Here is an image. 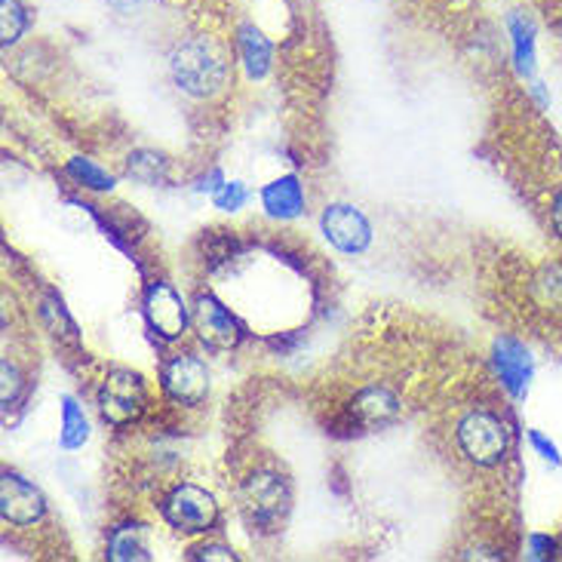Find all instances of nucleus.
<instances>
[{
    "instance_id": "nucleus-1",
    "label": "nucleus",
    "mask_w": 562,
    "mask_h": 562,
    "mask_svg": "<svg viewBox=\"0 0 562 562\" xmlns=\"http://www.w3.org/2000/svg\"><path fill=\"white\" fill-rule=\"evenodd\" d=\"M169 77L191 99H213L228 87L231 61L213 37H188L169 53Z\"/></svg>"
},
{
    "instance_id": "nucleus-2",
    "label": "nucleus",
    "mask_w": 562,
    "mask_h": 562,
    "mask_svg": "<svg viewBox=\"0 0 562 562\" xmlns=\"http://www.w3.org/2000/svg\"><path fill=\"white\" fill-rule=\"evenodd\" d=\"M456 440L461 456L476 468H498L510 452V430L502 422V415L492 409H471L461 415L456 427Z\"/></svg>"
},
{
    "instance_id": "nucleus-3",
    "label": "nucleus",
    "mask_w": 562,
    "mask_h": 562,
    "mask_svg": "<svg viewBox=\"0 0 562 562\" xmlns=\"http://www.w3.org/2000/svg\"><path fill=\"white\" fill-rule=\"evenodd\" d=\"M240 504H244V514L252 526H259L261 532H274L277 526L286 519L289 504H292L286 476L271 471V468L249 473L244 492H240Z\"/></svg>"
},
{
    "instance_id": "nucleus-4",
    "label": "nucleus",
    "mask_w": 562,
    "mask_h": 562,
    "mask_svg": "<svg viewBox=\"0 0 562 562\" xmlns=\"http://www.w3.org/2000/svg\"><path fill=\"white\" fill-rule=\"evenodd\" d=\"M95 406L111 427L133 425L148 406L145 379L133 369H123V366L108 369V375L95 391Z\"/></svg>"
},
{
    "instance_id": "nucleus-5",
    "label": "nucleus",
    "mask_w": 562,
    "mask_h": 562,
    "mask_svg": "<svg viewBox=\"0 0 562 562\" xmlns=\"http://www.w3.org/2000/svg\"><path fill=\"white\" fill-rule=\"evenodd\" d=\"M160 514L176 532L206 535L213 532L218 522V504L206 488L194 486V483H179L164 495Z\"/></svg>"
},
{
    "instance_id": "nucleus-6",
    "label": "nucleus",
    "mask_w": 562,
    "mask_h": 562,
    "mask_svg": "<svg viewBox=\"0 0 562 562\" xmlns=\"http://www.w3.org/2000/svg\"><path fill=\"white\" fill-rule=\"evenodd\" d=\"M142 314H145V323L157 338L164 341H176L188 333V323H191V314H188V304L179 295V289L167 283V280H154L145 286V295H142Z\"/></svg>"
},
{
    "instance_id": "nucleus-7",
    "label": "nucleus",
    "mask_w": 562,
    "mask_h": 562,
    "mask_svg": "<svg viewBox=\"0 0 562 562\" xmlns=\"http://www.w3.org/2000/svg\"><path fill=\"white\" fill-rule=\"evenodd\" d=\"M160 387L179 406H200L210 394V369L198 353H172L160 369Z\"/></svg>"
},
{
    "instance_id": "nucleus-8",
    "label": "nucleus",
    "mask_w": 562,
    "mask_h": 562,
    "mask_svg": "<svg viewBox=\"0 0 562 562\" xmlns=\"http://www.w3.org/2000/svg\"><path fill=\"white\" fill-rule=\"evenodd\" d=\"M492 366H495V375L502 381L504 391L514 396L517 403L529 396V387L535 381V357L519 338L498 335L495 345H492Z\"/></svg>"
},
{
    "instance_id": "nucleus-9",
    "label": "nucleus",
    "mask_w": 562,
    "mask_h": 562,
    "mask_svg": "<svg viewBox=\"0 0 562 562\" xmlns=\"http://www.w3.org/2000/svg\"><path fill=\"white\" fill-rule=\"evenodd\" d=\"M319 228L323 237L348 256H360L372 244V225L357 206L350 203H329L323 215H319Z\"/></svg>"
},
{
    "instance_id": "nucleus-10",
    "label": "nucleus",
    "mask_w": 562,
    "mask_h": 562,
    "mask_svg": "<svg viewBox=\"0 0 562 562\" xmlns=\"http://www.w3.org/2000/svg\"><path fill=\"white\" fill-rule=\"evenodd\" d=\"M191 317H194V329H198L200 341H203L206 348L231 350L237 348L240 338H244L240 323H237L228 307L218 302L215 295H210V292L198 295L194 314H191Z\"/></svg>"
},
{
    "instance_id": "nucleus-11",
    "label": "nucleus",
    "mask_w": 562,
    "mask_h": 562,
    "mask_svg": "<svg viewBox=\"0 0 562 562\" xmlns=\"http://www.w3.org/2000/svg\"><path fill=\"white\" fill-rule=\"evenodd\" d=\"M46 514V502L41 488L31 486L19 473H3L0 480V517L10 526H34Z\"/></svg>"
},
{
    "instance_id": "nucleus-12",
    "label": "nucleus",
    "mask_w": 562,
    "mask_h": 562,
    "mask_svg": "<svg viewBox=\"0 0 562 562\" xmlns=\"http://www.w3.org/2000/svg\"><path fill=\"white\" fill-rule=\"evenodd\" d=\"M507 34H510V53H514V68L522 80H535L538 68V29L526 13L507 15Z\"/></svg>"
},
{
    "instance_id": "nucleus-13",
    "label": "nucleus",
    "mask_w": 562,
    "mask_h": 562,
    "mask_svg": "<svg viewBox=\"0 0 562 562\" xmlns=\"http://www.w3.org/2000/svg\"><path fill=\"white\" fill-rule=\"evenodd\" d=\"M261 210L280 218V222H292L304 213V188L295 176H280L271 184L261 188Z\"/></svg>"
},
{
    "instance_id": "nucleus-14",
    "label": "nucleus",
    "mask_w": 562,
    "mask_h": 562,
    "mask_svg": "<svg viewBox=\"0 0 562 562\" xmlns=\"http://www.w3.org/2000/svg\"><path fill=\"white\" fill-rule=\"evenodd\" d=\"M400 400H396L387 387H366L353 396L350 403V415L366 427H384L400 418Z\"/></svg>"
},
{
    "instance_id": "nucleus-15",
    "label": "nucleus",
    "mask_w": 562,
    "mask_h": 562,
    "mask_svg": "<svg viewBox=\"0 0 562 562\" xmlns=\"http://www.w3.org/2000/svg\"><path fill=\"white\" fill-rule=\"evenodd\" d=\"M237 56L244 61L246 75L252 77V80H261V77L271 71L274 46H271V41H268L252 22H244V25L237 29Z\"/></svg>"
},
{
    "instance_id": "nucleus-16",
    "label": "nucleus",
    "mask_w": 562,
    "mask_h": 562,
    "mask_svg": "<svg viewBox=\"0 0 562 562\" xmlns=\"http://www.w3.org/2000/svg\"><path fill=\"white\" fill-rule=\"evenodd\" d=\"M532 302L544 311H562V259H550L535 268L529 280Z\"/></svg>"
},
{
    "instance_id": "nucleus-17",
    "label": "nucleus",
    "mask_w": 562,
    "mask_h": 562,
    "mask_svg": "<svg viewBox=\"0 0 562 562\" xmlns=\"http://www.w3.org/2000/svg\"><path fill=\"white\" fill-rule=\"evenodd\" d=\"M108 560L130 562V560H151L148 553V535L136 522L117 526L108 538Z\"/></svg>"
},
{
    "instance_id": "nucleus-18",
    "label": "nucleus",
    "mask_w": 562,
    "mask_h": 562,
    "mask_svg": "<svg viewBox=\"0 0 562 562\" xmlns=\"http://www.w3.org/2000/svg\"><path fill=\"white\" fill-rule=\"evenodd\" d=\"M87 440H90V418H87V412H83V406L77 403L75 396L65 394L61 396L59 442L65 449H80Z\"/></svg>"
},
{
    "instance_id": "nucleus-19",
    "label": "nucleus",
    "mask_w": 562,
    "mask_h": 562,
    "mask_svg": "<svg viewBox=\"0 0 562 562\" xmlns=\"http://www.w3.org/2000/svg\"><path fill=\"white\" fill-rule=\"evenodd\" d=\"M126 176L138 184H164L169 179V160L157 151H133L126 160Z\"/></svg>"
},
{
    "instance_id": "nucleus-20",
    "label": "nucleus",
    "mask_w": 562,
    "mask_h": 562,
    "mask_svg": "<svg viewBox=\"0 0 562 562\" xmlns=\"http://www.w3.org/2000/svg\"><path fill=\"white\" fill-rule=\"evenodd\" d=\"M68 176L75 179L77 184H83L87 191H95V194H105V191H114L117 179L105 172L99 164H92L87 157H71L68 160Z\"/></svg>"
},
{
    "instance_id": "nucleus-21",
    "label": "nucleus",
    "mask_w": 562,
    "mask_h": 562,
    "mask_svg": "<svg viewBox=\"0 0 562 562\" xmlns=\"http://www.w3.org/2000/svg\"><path fill=\"white\" fill-rule=\"evenodd\" d=\"M41 317H44V323L49 326V333L56 335V338L68 341V345H77V326L71 323V317H68V311H65L61 299H56V295H46L44 304H41Z\"/></svg>"
},
{
    "instance_id": "nucleus-22",
    "label": "nucleus",
    "mask_w": 562,
    "mask_h": 562,
    "mask_svg": "<svg viewBox=\"0 0 562 562\" xmlns=\"http://www.w3.org/2000/svg\"><path fill=\"white\" fill-rule=\"evenodd\" d=\"M29 29V13L19 0H0V37L3 46H10L22 37V31Z\"/></svg>"
},
{
    "instance_id": "nucleus-23",
    "label": "nucleus",
    "mask_w": 562,
    "mask_h": 562,
    "mask_svg": "<svg viewBox=\"0 0 562 562\" xmlns=\"http://www.w3.org/2000/svg\"><path fill=\"white\" fill-rule=\"evenodd\" d=\"M246 200H249V191L244 182H225L213 194V206L222 213H237V210H244Z\"/></svg>"
},
{
    "instance_id": "nucleus-24",
    "label": "nucleus",
    "mask_w": 562,
    "mask_h": 562,
    "mask_svg": "<svg viewBox=\"0 0 562 562\" xmlns=\"http://www.w3.org/2000/svg\"><path fill=\"white\" fill-rule=\"evenodd\" d=\"M560 553V541L553 535L544 532H532L526 538V560L532 562H548Z\"/></svg>"
},
{
    "instance_id": "nucleus-25",
    "label": "nucleus",
    "mask_w": 562,
    "mask_h": 562,
    "mask_svg": "<svg viewBox=\"0 0 562 562\" xmlns=\"http://www.w3.org/2000/svg\"><path fill=\"white\" fill-rule=\"evenodd\" d=\"M526 440H529V446H532V452L538 458H544L548 464H553V468H562V456H560V446L550 440L548 434H541V430H526Z\"/></svg>"
},
{
    "instance_id": "nucleus-26",
    "label": "nucleus",
    "mask_w": 562,
    "mask_h": 562,
    "mask_svg": "<svg viewBox=\"0 0 562 562\" xmlns=\"http://www.w3.org/2000/svg\"><path fill=\"white\" fill-rule=\"evenodd\" d=\"M0 372H3V406L10 409L15 400H19V394H22V372H19V366L13 363V360H3V366H0Z\"/></svg>"
},
{
    "instance_id": "nucleus-27",
    "label": "nucleus",
    "mask_w": 562,
    "mask_h": 562,
    "mask_svg": "<svg viewBox=\"0 0 562 562\" xmlns=\"http://www.w3.org/2000/svg\"><path fill=\"white\" fill-rule=\"evenodd\" d=\"M191 560H237V553L228 544H200L191 548Z\"/></svg>"
},
{
    "instance_id": "nucleus-28",
    "label": "nucleus",
    "mask_w": 562,
    "mask_h": 562,
    "mask_svg": "<svg viewBox=\"0 0 562 562\" xmlns=\"http://www.w3.org/2000/svg\"><path fill=\"white\" fill-rule=\"evenodd\" d=\"M550 231L562 240V188H557V194L550 198Z\"/></svg>"
},
{
    "instance_id": "nucleus-29",
    "label": "nucleus",
    "mask_w": 562,
    "mask_h": 562,
    "mask_svg": "<svg viewBox=\"0 0 562 562\" xmlns=\"http://www.w3.org/2000/svg\"><path fill=\"white\" fill-rule=\"evenodd\" d=\"M225 184V179H222V172L218 169H213L210 176H203V179H198V184H194V191H200V194H210L213 198L215 191Z\"/></svg>"
},
{
    "instance_id": "nucleus-30",
    "label": "nucleus",
    "mask_w": 562,
    "mask_h": 562,
    "mask_svg": "<svg viewBox=\"0 0 562 562\" xmlns=\"http://www.w3.org/2000/svg\"><path fill=\"white\" fill-rule=\"evenodd\" d=\"M117 13H136V10H142L145 3H151V0H108Z\"/></svg>"
},
{
    "instance_id": "nucleus-31",
    "label": "nucleus",
    "mask_w": 562,
    "mask_h": 562,
    "mask_svg": "<svg viewBox=\"0 0 562 562\" xmlns=\"http://www.w3.org/2000/svg\"><path fill=\"white\" fill-rule=\"evenodd\" d=\"M560 41H562V13H560Z\"/></svg>"
}]
</instances>
